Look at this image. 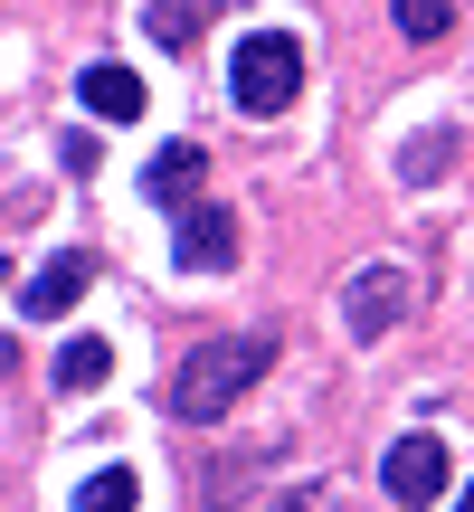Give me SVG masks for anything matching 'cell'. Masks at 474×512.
<instances>
[{"mask_svg": "<svg viewBox=\"0 0 474 512\" xmlns=\"http://www.w3.org/2000/svg\"><path fill=\"white\" fill-rule=\"evenodd\" d=\"M171 266H181V275H228L237 266V219H228L219 200L181 209V228H171Z\"/></svg>", "mask_w": 474, "mask_h": 512, "instance_id": "5", "label": "cell"}, {"mask_svg": "<svg viewBox=\"0 0 474 512\" xmlns=\"http://www.w3.org/2000/svg\"><path fill=\"white\" fill-rule=\"evenodd\" d=\"M228 95H237V114L275 124V114L304 95V38H294V29H247L237 57H228Z\"/></svg>", "mask_w": 474, "mask_h": 512, "instance_id": "2", "label": "cell"}, {"mask_svg": "<svg viewBox=\"0 0 474 512\" xmlns=\"http://www.w3.org/2000/svg\"><path fill=\"white\" fill-rule=\"evenodd\" d=\"M76 105L105 114V124H133V114H143V76L133 67H86L76 76Z\"/></svg>", "mask_w": 474, "mask_h": 512, "instance_id": "8", "label": "cell"}, {"mask_svg": "<svg viewBox=\"0 0 474 512\" xmlns=\"http://www.w3.org/2000/svg\"><path fill=\"white\" fill-rule=\"evenodd\" d=\"M143 503V484H133V465H105V475L76 484V512H133Z\"/></svg>", "mask_w": 474, "mask_h": 512, "instance_id": "11", "label": "cell"}, {"mask_svg": "<svg viewBox=\"0 0 474 512\" xmlns=\"http://www.w3.org/2000/svg\"><path fill=\"white\" fill-rule=\"evenodd\" d=\"M200 29H209V0H143V38H152V48L181 57Z\"/></svg>", "mask_w": 474, "mask_h": 512, "instance_id": "9", "label": "cell"}, {"mask_svg": "<svg viewBox=\"0 0 474 512\" xmlns=\"http://www.w3.org/2000/svg\"><path fill=\"white\" fill-rule=\"evenodd\" d=\"M389 19H399V38H446V19H456V10H446V0H399Z\"/></svg>", "mask_w": 474, "mask_h": 512, "instance_id": "13", "label": "cell"}, {"mask_svg": "<svg viewBox=\"0 0 474 512\" xmlns=\"http://www.w3.org/2000/svg\"><path fill=\"white\" fill-rule=\"evenodd\" d=\"M275 512H342V503H332V484H294V494L275 503Z\"/></svg>", "mask_w": 474, "mask_h": 512, "instance_id": "14", "label": "cell"}, {"mask_svg": "<svg viewBox=\"0 0 474 512\" xmlns=\"http://www.w3.org/2000/svg\"><path fill=\"white\" fill-rule=\"evenodd\" d=\"M408 304H418L408 266H351L342 275V332L351 342H389V332L408 323Z\"/></svg>", "mask_w": 474, "mask_h": 512, "instance_id": "3", "label": "cell"}, {"mask_svg": "<svg viewBox=\"0 0 474 512\" xmlns=\"http://www.w3.org/2000/svg\"><path fill=\"white\" fill-rule=\"evenodd\" d=\"M266 370H275V332H209L200 351H181V370H171L162 408H171L181 427H219L228 408L266 380Z\"/></svg>", "mask_w": 474, "mask_h": 512, "instance_id": "1", "label": "cell"}, {"mask_svg": "<svg viewBox=\"0 0 474 512\" xmlns=\"http://www.w3.org/2000/svg\"><path fill=\"white\" fill-rule=\"evenodd\" d=\"M105 370H114L105 332H76V342L57 351V389H105Z\"/></svg>", "mask_w": 474, "mask_h": 512, "instance_id": "10", "label": "cell"}, {"mask_svg": "<svg viewBox=\"0 0 474 512\" xmlns=\"http://www.w3.org/2000/svg\"><path fill=\"white\" fill-rule=\"evenodd\" d=\"M456 512H474V484H465V494H456Z\"/></svg>", "mask_w": 474, "mask_h": 512, "instance_id": "15", "label": "cell"}, {"mask_svg": "<svg viewBox=\"0 0 474 512\" xmlns=\"http://www.w3.org/2000/svg\"><path fill=\"white\" fill-rule=\"evenodd\" d=\"M380 494L399 503V512H427V503L446 494V446L427 437V427H418V437H399V446L380 456Z\"/></svg>", "mask_w": 474, "mask_h": 512, "instance_id": "4", "label": "cell"}, {"mask_svg": "<svg viewBox=\"0 0 474 512\" xmlns=\"http://www.w3.org/2000/svg\"><path fill=\"white\" fill-rule=\"evenodd\" d=\"M86 285H95V256H86V247H57L48 266H38L29 285H19V313H67Z\"/></svg>", "mask_w": 474, "mask_h": 512, "instance_id": "6", "label": "cell"}, {"mask_svg": "<svg viewBox=\"0 0 474 512\" xmlns=\"http://www.w3.org/2000/svg\"><path fill=\"white\" fill-rule=\"evenodd\" d=\"M200 181H209V152L200 143H171V152H152V162H143V190L162 209H200Z\"/></svg>", "mask_w": 474, "mask_h": 512, "instance_id": "7", "label": "cell"}, {"mask_svg": "<svg viewBox=\"0 0 474 512\" xmlns=\"http://www.w3.org/2000/svg\"><path fill=\"white\" fill-rule=\"evenodd\" d=\"M446 152H456V133H418V143L399 152V171H408V181L427 190V181H446Z\"/></svg>", "mask_w": 474, "mask_h": 512, "instance_id": "12", "label": "cell"}]
</instances>
